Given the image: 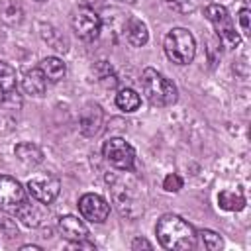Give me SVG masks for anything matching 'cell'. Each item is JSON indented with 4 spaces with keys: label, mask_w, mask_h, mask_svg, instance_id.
<instances>
[{
    "label": "cell",
    "mask_w": 251,
    "mask_h": 251,
    "mask_svg": "<svg viewBox=\"0 0 251 251\" xmlns=\"http://www.w3.org/2000/svg\"><path fill=\"white\" fill-rule=\"evenodd\" d=\"M155 235L161 247L169 251H186L196 247V229L176 214H165L157 220Z\"/></svg>",
    "instance_id": "cell-1"
},
{
    "label": "cell",
    "mask_w": 251,
    "mask_h": 251,
    "mask_svg": "<svg viewBox=\"0 0 251 251\" xmlns=\"http://www.w3.org/2000/svg\"><path fill=\"white\" fill-rule=\"evenodd\" d=\"M139 82H141V90H143L145 98L153 106H159V108L173 106L178 98L176 86L165 75H161L157 69H151V67L143 69Z\"/></svg>",
    "instance_id": "cell-2"
},
{
    "label": "cell",
    "mask_w": 251,
    "mask_h": 251,
    "mask_svg": "<svg viewBox=\"0 0 251 251\" xmlns=\"http://www.w3.org/2000/svg\"><path fill=\"white\" fill-rule=\"evenodd\" d=\"M122 176H108V184L114 196L116 206L120 208V212L127 218H133L131 208H135V212H143V204L137 202V194H139V180L135 176L129 175V171H120Z\"/></svg>",
    "instance_id": "cell-3"
},
{
    "label": "cell",
    "mask_w": 251,
    "mask_h": 251,
    "mask_svg": "<svg viewBox=\"0 0 251 251\" xmlns=\"http://www.w3.org/2000/svg\"><path fill=\"white\" fill-rule=\"evenodd\" d=\"M163 49L175 65H188L196 55V41L186 27H173L163 39Z\"/></svg>",
    "instance_id": "cell-4"
},
{
    "label": "cell",
    "mask_w": 251,
    "mask_h": 251,
    "mask_svg": "<svg viewBox=\"0 0 251 251\" xmlns=\"http://www.w3.org/2000/svg\"><path fill=\"white\" fill-rule=\"evenodd\" d=\"M204 16L212 24V27H214V31H216V35H218V39L222 41L224 47H227V49L239 47L241 35L237 33L235 24H233V20H231V16H229L226 6H222V4H208L204 8Z\"/></svg>",
    "instance_id": "cell-5"
},
{
    "label": "cell",
    "mask_w": 251,
    "mask_h": 251,
    "mask_svg": "<svg viewBox=\"0 0 251 251\" xmlns=\"http://www.w3.org/2000/svg\"><path fill=\"white\" fill-rule=\"evenodd\" d=\"M104 159L118 171H131L135 163V151L124 137H110L102 145Z\"/></svg>",
    "instance_id": "cell-6"
},
{
    "label": "cell",
    "mask_w": 251,
    "mask_h": 251,
    "mask_svg": "<svg viewBox=\"0 0 251 251\" xmlns=\"http://www.w3.org/2000/svg\"><path fill=\"white\" fill-rule=\"evenodd\" d=\"M71 25H73V31L82 41H94L100 35L102 20H100V16H98V12L94 8H90V6H78L73 12Z\"/></svg>",
    "instance_id": "cell-7"
},
{
    "label": "cell",
    "mask_w": 251,
    "mask_h": 251,
    "mask_svg": "<svg viewBox=\"0 0 251 251\" xmlns=\"http://www.w3.org/2000/svg\"><path fill=\"white\" fill-rule=\"evenodd\" d=\"M25 190L27 194L41 202V204H51L57 196H59V190H61V180L53 175H39V176H31L25 184Z\"/></svg>",
    "instance_id": "cell-8"
},
{
    "label": "cell",
    "mask_w": 251,
    "mask_h": 251,
    "mask_svg": "<svg viewBox=\"0 0 251 251\" xmlns=\"http://www.w3.org/2000/svg\"><path fill=\"white\" fill-rule=\"evenodd\" d=\"M25 188L20 180L8 175H0V210L14 214L25 200Z\"/></svg>",
    "instance_id": "cell-9"
},
{
    "label": "cell",
    "mask_w": 251,
    "mask_h": 251,
    "mask_svg": "<svg viewBox=\"0 0 251 251\" xmlns=\"http://www.w3.org/2000/svg\"><path fill=\"white\" fill-rule=\"evenodd\" d=\"M78 212L84 220L92 224H104L106 218L110 216V204L94 192H86L78 198Z\"/></svg>",
    "instance_id": "cell-10"
},
{
    "label": "cell",
    "mask_w": 251,
    "mask_h": 251,
    "mask_svg": "<svg viewBox=\"0 0 251 251\" xmlns=\"http://www.w3.org/2000/svg\"><path fill=\"white\" fill-rule=\"evenodd\" d=\"M57 227H59L61 235L65 239H69V241L88 239V227L76 216H61L59 222H57Z\"/></svg>",
    "instance_id": "cell-11"
},
{
    "label": "cell",
    "mask_w": 251,
    "mask_h": 251,
    "mask_svg": "<svg viewBox=\"0 0 251 251\" xmlns=\"http://www.w3.org/2000/svg\"><path fill=\"white\" fill-rule=\"evenodd\" d=\"M41 206H45V204H41V202H37V200H24V204L14 212V216L24 224V226H27V227H37L41 222H43V208Z\"/></svg>",
    "instance_id": "cell-12"
},
{
    "label": "cell",
    "mask_w": 251,
    "mask_h": 251,
    "mask_svg": "<svg viewBox=\"0 0 251 251\" xmlns=\"http://www.w3.org/2000/svg\"><path fill=\"white\" fill-rule=\"evenodd\" d=\"M126 39L131 47H143L149 41V29L145 25V22H141L139 18H129L126 22Z\"/></svg>",
    "instance_id": "cell-13"
},
{
    "label": "cell",
    "mask_w": 251,
    "mask_h": 251,
    "mask_svg": "<svg viewBox=\"0 0 251 251\" xmlns=\"http://www.w3.org/2000/svg\"><path fill=\"white\" fill-rule=\"evenodd\" d=\"M22 88L25 94L29 96H43L45 94V88H47V78L45 75L41 73V69H31L24 75L22 78Z\"/></svg>",
    "instance_id": "cell-14"
},
{
    "label": "cell",
    "mask_w": 251,
    "mask_h": 251,
    "mask_svg": "<svg viewBox=\"0 0 251 251\" xmlns=\"http://www.w3.org/2000/svg\"><path fill=\"white\" fill-rule=\"evenodd\" d=\"M100 124H102V110L100 106L96 104H90L82 110V116H80V131L84 135H94L98 129H100Z\"/></svg>",
    "instance_id": "cell-15"
},
{
    "label": "cell",
    "mask_w": 251,
    "mask_h": 251,
    "mask_svg": "<svg viewBox=\"0 0 251 251\" xmlns=\"http://www.w3.org/2000/svg\"><path fill=\"white\" fill-rule=\"evenodd\" d=\"M14 153L16 157L24 163V165H29V167H35L43 161V151L35 145V143H29V141H22L14 147Z\"/></svg>",
    "instance_id": "cell-16"
},
{
    "label": "cell",
    "mask_w": 251,
    "mask_h": 251,
    "mask_svg": "<svg viewBox=\"0 0 251 251\" xmlns=\"http://www.w3.org/2000/svg\"><path fill=\"white\" fill-rule=\"evenodd\" d=\"M218 206L222 210H226V212H239V210L245 208V196L237 188L235 190L226 188V190H222L218 194Z\"/></svg>",
    "instance_id": "cell-17"
},
{
    "label": "cell",
    "mask_w": 251,
    "mask_h": 251,
    "mask_svg": "<svg viewBox=\"0 0 251 251\" xmlns=\"http://www.w3.org/2000/svg\"><path fill=\"white\" fill-rule=\"evenodd\" d=\"M39 69H41V73L45 75V78L49 82H59L65 76V73H67V67H65V63L59 57H45V59H41Z\"/></svg>",
    "instance_id": "cell-18"
},
{
    "label": "cell",
    "mask_w": 251,
    "mask_h": 251,
    "mask_svg": "<svg viewBox=\"0 0 251 251\" xmlns=\"http://www.w3.org/2000/svg\"><path fill=\"white\" fill-rule=\"evenodd\" d=\"M16 88V71L12 65L0 61V102H4Z\"/></svg>",
    "instance_id": "cell-19"
},
{
    "label": "cell",
    "mask_w": 251,
    "mask_h": 251,
    "mask_svg": "<svg viewBox=\"0 0 251 251\" xmlns=\"http://www.w3.org/2000/svg\"><path fill=\"white\" fill-rule=\"evenodd\" d=\"M116 106L122 112H135L141 106V96L133 88H122L116 94Z\"/></svg>",
    "instance_id": "cell-20"
},
{
    "label": "cell",
    "mask_w": 251,
    "mask_h": 251,
    "mask_svg": "<svg viewBox=\"0 0 251 251\" xmlns=\"http://www.w3.org/2000/svg\"><path fill=\"white\" fill-rule=\"evenodd\" d=\"M196 235L200 237L202 245H204L206 249H210V251H220V249L224 247V239H222V235L216 233V231H212V229H198Z\"/></svg>",
    "instance_id": "cell-21"
},
{
    "label": "cell",
    "mask_w": 251,
    "mask_h": 251,
    "mask_svg": "<svg viewBox=\"0 0 251 251\" xmlns=\"http://www.w3.org/2000/svg\"><path fill=\"white\" fill-rule=\"evenodd\" d=\"M94 75L98 76V82H102L104 86H116V75L108 61H98L94 65Z\"/></svg>",
    "instance_id": "cell-22"
},
{
    "label": "cell",
    "mask_w": 251,
    "mask_h": 251,
    "mask_svg": "<svg viewBox=\"0 0 251 251\" xmlns=\"http://www.w3.org/2000/svg\"><path fill=\"white\" fill-rule=\"evenodd\" d=\"M163 2L178 14H192L202 6L204 0H163Z\"/></svg>",
    "instance_id": "cell-23"
},
{
    "label": "cell",
    "mask_w": 251,
    "mask_h": 251,
    "mask_svg": "<svg viewBox=\"0 0 251 251\" xmlns=\"http://www.w3.org/2000/svg\"><path fill=\"white\" fill-rule=\"evenodd\" d=\"M0 18L6 24H18L22 20V8L18 4H4L0 8Z\"/></svg>",
    "instance_id": "cell-24"
},
{
    "label": "cell",
    "mask_w": 251,
    "mask_h": 251,
    "mask_svg": "<svg viewBox=\"0 0 251 251\" xmlns=\"http://www.w3.org/2000/svg\"><path fill=\"white\" fill-rule=\"evenodd\" d=\"M182 184H184V180H182V176L176 175V173H169V175L163 178V190H165V192H178V190L182 188Z\"/></svg>",
    "instance_id": "cell-25"
},
{
    "label": "cell",
    "mask_w": 251,
    "mask_h": 251,
    "mask_svg": "<svg viewBox=\"0 0 251 251\" xmlns=\"http://www.w3.org/2000/svg\"><path fill=\"white\" fill-rule=\"evenodd\" d=\"M249 8H241L237 12V22H239V27H241V33L243 35H249Z\"/></svg>",
    "instance_id": "cell-26"
},
{
    "label": "cell",
    "mask_w": 251,
    "mask_h": 251,
    "mask_svg": "<svg viewBox=\"0 0 251 251\" xmlns=\"http://www.w3.org/2000/svg\"><path fill=\"white\" fill-rule=\"evenodd\" d=\"M69 249H96V245L88 239H80V241H71Z\"/></svg>",
    "instance_id": "cell-27"
},
{
    "label": "cell",
    "mask_w": 251,
    "mask_h": 251,
    "mask_svg": "<svg viewBox=\"0 0 251 251\" xmlns=\"http://www.w3.org/2000/svg\"><path fill=\"white\" fill-rule=\"evenodd\" d=\"M153 249V243L151 241H147V239H143V237H135L133 241H131V249Z\"/></svg>",
    "instance_id": "cell-28"
},
{
    "label": "cell",
    "mask_w": 251,
    "mask_h": 251,
    "mask_svg": "<svg viewBox=\"0 0 251 251\" xmlns=\"http://www.w3.org/2000/svg\"><path fill=\"white\" fill-rule=\"evenodd\" d=\"M20 249H22V251H29V249H31V251H39L41 247H39V245H22Z\"/></svg>",
    "instance_id": "cell-29"
},
{
    "label": "cell",
    "mask_w": 251,
    "mask_h": 251,
    "mask_svg": "<svg viewBox=\"0 0 251 251\" xmlns=\"http://www.w3.org/2000/svg\"><path fill=\"white\" fill-rule=\"evenodd\" d=\"M122 2H126V4H133L135 0H122Z\"/></svg>",
    "instance_id": "cell-30"
},
{
    "label": "cell",
    "mask_w": 251,
    "mask_h": 251,
    "mask_svg": "<svg viewBox=\"0 0 251 251\" xmlns=\"http://www.w3.org/2000/svg\"><path fill=\"white\" fill-rule=\"evenodd\" d=\"M35 2H45V0H35Z\"/></svg>",
    "instance_id": "cell-31"
}]
</instances>
